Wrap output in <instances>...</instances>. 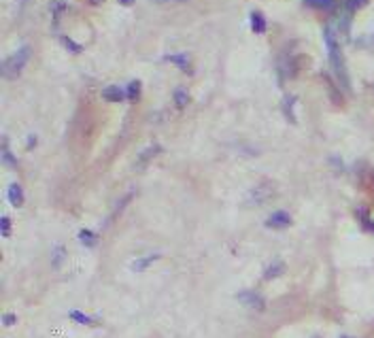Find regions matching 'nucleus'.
I'll return each mask as SVG.
<instances>
[{"mask_svg": "<svg viewBox=\"0 0 374 338\" xmlns=\"http://www.w3.org/2000/svg\"><path fill=\"white\" fill-rule=\"evenodd\" d=\"M323 43L327 47V58H329V66H332L334 75L338 79V83L342 86L344 92L351 90V81H349V70H347V64H344V55H342V49H340V43L336 38V32L332 26H325L323 28Z\"/></svg>", "mask_w": 374, "mask_h": 338, "instance_id": "nucleus-1", "label": "nucleus"}, {"mask_svg": "<svg viewBox=\"0 0 374 338\" xmlns=\"http://www.w3.org/2000/svg\"><path fill=\"white\" fill-rule=\"evenodd\" d=\"M28 60H30V47L22 45L15 53H11L9 58L3 62V75L7 79H15L22 73V70H24V66L28 64Z\"/></svg>", "mask_w": 374, "mask_h": 338, "instance_id": "nucleus-2", "label": "nucleus"}, {"mask_svg": "<svg viewBox=\"0 0 374 338\" xmlns=\"http://www.w3.org/2000/svg\"><path fill=\"white\" fill-rule=\"evenodd\" d=\"M238 302H242L247 308H251V311H264V306H266V302H264V298L257 291H253V289H244V291H240L238 295Z\"/></svg>", "mask_w": 374, "mask_h": 338, "instance_id": "nucleus-3", "label": "nucleus"}, {"mask_svg": "<svg viewBox=\"0 0 374 338\" xmlns=\"http://www.w3.org/2000/svg\"><path fill=\"white\" fill-rule=\"evenodd\" d=\"M289 223H292V215L287 213V210H277V213H272V215L266 219V228L283 230V228H287Z\"/></svg>", "mask_w": 374, "mask_h": 338, "instance_id": "nucleus-4", "label": "nucleus"}, {"mask_svg": "<svg viewBox=\"0 0 374 338\" xmlns=\"http://www.w3.org/2000/svg\"><path fill=\"white\" fill-rule=\"evenodd\" d=\"M162 256L160 253H149V256H145V258H138V260H134L132 264H130V268L134 270V272H142V270H147L149 266L153 264V262H157Z\"/></svg>", "mask_w": 374, "mask_h": 338, "instance_id": "nucleus-5", "label": "nucleus"}, {"mask_svg": "<svg viewBox=\"0 0 374 338\" xmlns=\"http://www.w3.org/2000/svg\"><path fill=\"white\" fill-rule=\"evenodd\" d=\"M102 98H105V100H109V102H121L123 98H128V96H126V92H123L121 88H117V86H109V88L102 90Z\"/></svg>", "mask_w": 374, "mask_h": 338, "instance_id": "nucleus-6", "label": "nucleus"}, {"mask_svg": "<svg viewBox=\"0 0 374 338\" xmlns=\"http://www.w3.org/2000/svg\"><path fill=\"white\" fill-rule=\"evenodd\" d=\"M9 202L13 206H22L24 204V189L19 183H11L9 185Z\"/></svg>", "mask_w": 374, "mask_h": 338, "instance_id": "nucleus-7", "label": "nucleus"}, {"mask_svg": "<svg viewBox=\"0 0 374 338\" xmlns=\"http://www.w3.org/2000/svg\"><path fill=\"white\" fill-rule=\"evenodd\" d=\"M283 272H285V262H283V260H277V262H272L268 268L264 270V279H266V281H272V279L281 277Z\"/></svg>", "mask_w": 374, "mask_h": 338, "instance_id": "nucleus-8", "label": "nucleus"}, {"mask_svg": "<svg viewBox=\"0 0 374 338\" xmlns=\"http://www.w3.org/2000/svg\"><path fill=\"white\" fill-rule=\"evenodd\" d=\"M251 30L255 34H264L266 32V19H264V15H262L260 11H253L251 13Z\"/></svg>", "mask_w": 374, "mask_h": 338, "instance_id": "nucleus-9", "label": "nucleus"}, {"mask_svg": "<svg viewBox=\"0 0 374 338\" xmlns=\"http://www.w3.org/2000/svg\"><path fill=\"white\" fill-rule=\"evenodd\" d=\"M270 196V185H260V187H255L251 194H249V202L253 204H260V202H264L266 198Z\"/></svg>", "mask_w": 374, "mask_h": 338, "instance_id": "nucleus-10", "label": "nucleus"}, {"mask_svg": "<svg viewBox=\"0 0 374 338\" xmlns=\"http://www.w3.org/2000/svg\"><path fill=\"white\" fill-rule=\"evenodd\" d=\"M160 151H162V147H160V145H151V147H147V149L138 156V166H145V164H147L151 158H155Z\"/></svg>", "mask_w": 374, "mask_h": 338, "instance_id": "nucleus-11", "label": "nucleus"}, {"mask_svg": "<svg viewBox=\"0 0 374 338\" xmlns=\"http://www.w3.org/2000/svg\"><path fill=\"white\" fill-rule=\"evenodd\" d=\"M294 104H296V96H285V100H283V113H285V117L289 119L292 123H296V115H294Z\"/></svg>", "mask_w": 374, "mask_h": 338, "instance_id": "nucleus-12", "label": "nucleus"}, {"mask_svg": "<svg viewBox=\"0 0 374 338\" xmlns=\"http://www.w3.org/2000/svg\"><path fill=\"white\" fill-rule=\"evenodd\" d=\"M166 60H168V62H172V64H177L181 70H187V68H190V58H187L185 53H175V55H168Z\"/></svg>", "mask_w": 374, "mask_h": 338, "instance_id": "nucleus-13", "label": "nucleus"}, {"mask_svg": "<svg viewBox=\"0 0 374 338\" xmlns=\"http://www.w3.org/2000/svg\"><path fill=\"white\" fill-rule=\"evenodd\" d=\"M187 102H190V94H187L183 88H179L175 92V104H177V109H185Z\"/></svg>", "mask_w": 374, "mask_h": 338, "instance_id": "nucleus-14", "label": "nucleus"}, {"mask_svg": "<svg viewBox=\"0 0 374 338\" xmlns=\"http://www.w3.org/2000/svg\"><path fill=\"white\" fill-rule=\"evenodd\" d=\"M70 319L77 321V323H81V326H92V323H94V319H92L90 315H85V313H81V311H70Z\"/></svg>", "mask_w": 374, "mask_h": 338, "instance_id": "nucleus-15", "label": "nucleus"}, {"mask_svg": "<svg viewBox=\"0 0 374 338\" xmlns=\"http://www.w3.org/2000/svg\"><path fill=\"white\" fill-rule=\"evenodd\" d=\"M126 96H128V100H138V96H140V81H132L130 86H128V90H126Z\"/></svg>", "mask_w": 374, "mask_h": 338, "instance_id": "nucleus-16", "label": "nucleus"}, {"mask_svg": "<svg viewBox=\"0 0 374 338\" xmlns=\"http://www.w3.org/2000/svg\"><path fill=\"white\" fill-rule=\"evenodd\" d=\"M79 241H81L85 247H94L98 238H96V234H92L90 230H81V232H79Z\"/></svg>", "mask_w": 374, "mask_h": 338, "instance_id": "nucleus-17", "label": "nucleus"}, {"mask_svg": "<svg viewBox=\"0 0 374 338\" xmlns=\"http://www.w3.org/2000/svg\"><path fill=\"white\" fill-rule=\"evenodd\" d=\"M366 5H368V0H347V5H344V11L353 15L355 11H359V9L366 7Z\"/></svg>", "mask_w": 374, "mask_h": 338, "instance_id": "nucleus-18", "label": "nucleus"}, {"mask_svg": "<svg viewBox=\"0 0 374 338\" xmlns=\"http://www.w3.org/2000/svg\"><path fill=\"white\" fill-rule=\"evenodd\" d=\"M64 256H66V249H64L62 245H57V247L53 249V260H51V264L55 266V268H60V264H62Z\"/></svg>", "mask_w": 374, "mask_h": 338, "instance_id": "nucleus-19", "label": "nucleus"}, {"mask_svg": "<svg viewBox=\"0 0 374 338\" xmlns=\"http://www.w3.org/2000/svg\"><path fill=\"white\" fill-rule=\"evenodd\" d=\"M304 3L313 9H327V7H332L336 0H304Z\"/></svg>", "mask_w": 374, "mask_h": 338, "instance_id": "nucleus-20", "label": "nucleus"}, {"mask_svg": "<svg viewBox=\"0 0 374 338\" xmlns=\"http://www.w3.org/2000/svg\"><path fill=\"white\" fill-rule=\"evenodd\" d=\"M62 45L68 49V51H73V53H81L83 51V47L81 45H77L73 38H68V36H62Z\"/></svg>", "mask_w": 374, "mask_h": 338, "instance_id": "nucleus-21", "label": "nucleus"}, {"mask_svg": "<svg viewBox=\"0 0 374 338\" xmlns=\"http://www.w3.org/2000/svg\"><path fill=\"white\" fill-rule=\"evenodd\" d=\"M3 162H5L9 168H15V166H17V160L11 156V151H9V147H7V145L3 147Z\"/></svg>", "mask_w": 374, "mask_h": 338, "instance_id": "nucleus-22", "label": "nucleus"}, {"mask_svg": "<svg viewBox=\"0 0 374 338\" xmlns=\"http://www.w3.org/2000/svg\"><path fill=\"white\" fill-rule=\"evenodd\" d=\"M0 228H3V236H9L11 234V219L9 217L0 219Z\"/></svg>", "mask_w": 374, "mask_h": 338, "instance_id": "nucleus-23", "label": "nucleus"}, {"mask_svg": "<svg viewBox=\"0 0 374 338\" xmlns=\"http://www.w3.org/2000/svg\"><path fill=\"white\" fill-rule=\"evenodd\" d=\"M3 323L7 328H11V326H15V323H17V317L13 313H7V315H3Z\"/></svg>", "mask_w": 374, "mask_h": 338, "instance_id": "nucleus-24", "label": "nucleus"}, {"mask_svg": "<svg viewBox=\"0 0 374 338\" xmlns=\"http://www.w3.org/2000/svg\"><path fill=\"white\" fill-rule=\"evenodd\" d=\"M34 145H36V136H30L28 138V149H32Z\"/></svg>", "mask_w": 374, "mask_h": 338, "instance_id": "nucleus-25", "label": "nucleus"}, {"mask_svg": "<svg viewBox=\"0 0 374 338\" xmlns=\"http://www.w3.org/2000/svg\"><path fill=\"white\" fill-rule=\"evenodd\" d=\"M119 3H121V5H126V7H128V5H132V3H134V0H119Z\"/></svg>", "mask_w": 374, "mask_h": 338, "instance_id": "nucleus-26", "label": "nucleus"}]
</instances>
